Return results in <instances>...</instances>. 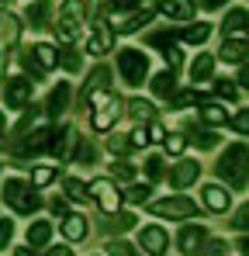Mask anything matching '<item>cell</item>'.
I'll use <instances>...</instances> for the list:
<instances>
[{
    "label": "cell",
    "instance_id": "13",
    "mask_svg": "<svg viewBox=\"0 0 249 256\" xmlns=\"http://www.w3.org/2000/svg\"><path fill=\"white\" fill-rule=\"evenodd\" d=\"M198 173H201V163H198V160H184V163H176V166H173L170 184H173V187H187V184H194V180H198Z\"/></svg>",
    "mask_w": 249,
    "mask_h": 256
},
{
    "label": "cell",
    "instance_id": "35",
    "mask_svg": "<svg viewBox=\"0 0 249 256\" xmlns=\"http://www.w3.org/2000/svg\"><path fill=\"white\" fill-rule=\"evenodd\" d=\"M108 253L111 256H138L132 250V242H124V239H111V242H108Z\"/></svg>",
    "mask_w": 249,
    "mask_h": 256
},
{
    "label": "cell",
    "instance_id": "37",
    "mask_svg": "<svg viewBox=\"0 0 249 256\" xmlns=\"http://www.w3.org/2000/svg\"><path fill=\"white\" fill-rule=\"evenodd\" d=\"M146 173H149V180H160L163 176V160L160 156H149L146 160Z\"/></svg>",
    "mask_w": 249,
    "mask_h": 256
},
{
    "label": "cell",
    "instance_id": "47",
    "mask_svg": "<svg viewBox=\"0 0 249 256\" xmlns=\"http://www.w3.org/2000/svg\"><path fill=\"white\" fill-rule=\"evenodd\" d=\"M10 236H14V225H10V222H0V250L10 242Z\"/></svg>",
    "mask_w": 249,
    "mask_h": 256
},
{
    "label": "cell",
    "instance_id": "32",
    "mask_svg": "<svg viewBox=\"0 0 249 256\" xmlns=\"http://www.w3.org/2000/svg\"><path fill=\"white\" fill-rule=\"evenodd\" d=\"M62 187H66V198H70V201H86V198H90V190L83 187L80 180H66Z\"/></svg>",
    "mask_w": 249,
    "mask_h": 256
},
{
    "label": "cell",
    "instance_id": "45",
    "mask_svg": "<svg viewBox=\"0 0 249 256\" xmlns=\"http://www.w3.org/2000/svg\"><path fill=\"white\" fill-rule=\"evenodd\" d=\"M111 173H114L118 180H132V166H128V163H111Z\"/></svg>",
    "mask_w": 249,
    "mask_h": 256
},
{
    "label": "cell",
    "instance_id": "39",
    "mask_svg": "<svg viewBox=\"0 0 249 256\" xmlns=\"http://www.w3.org/2000/svg\"><path fill=\"white\" fill-rule=\"evenodd\" d=\"M232 128H236L239 135H249V108H246V111H239V114L232 118Z\"/></svg>",
    "mask_w": 249,
    "mask_h": 256
},
{
    "label": "cell",
    "instance_id": "1",
    "mask_svg": "<svg viewBox=\"0 0 249 256\" xmlns=\"http://www.w3.org/2000/svg\"><path fill=\"white\" fill-rule=\"evenodd\" d=\"M218 176L228 184V187H246V176H249V149L246 146H228L225 156L218 160Z\"/></svg>",
    "mask_w": 249,
    "mask_h": 256
},
{
    "label": "cell",
    "instance_id": "44",
    "mask_svg": "<svg viewBox=\"0 0 249 256\" xmlns=\"http://www.w3.org/2000/svg\"><path fill=\"white\" fill-rule=\"evenodd\" d=\"M198 100V90H184V94H173V104L184 108V104H194Z\"/></svg>",
    "mask_w": 249,
    "mask_h": 256
},
{
    "label": "cell",
    "instance_id": "8",
    "mask_svg": "<svg viewBox=\"0 0 249 256\" xmlns=\"http://www.w3.org/2000/svg\"><path fill=\"white\" fill-rule=\"evenodd\" d=\"M18 38H21V21L4 10V14H0V56H7V52L18 45Z\"/></svg>",
    "mask_w": 249,
    "mask_h": 256
},
{
    "label": "cell",
    "instance_id": "51",
    "mask_svg": "<svg viewBox=\"0 0 249 256\" xmlns=\"http://www.w3.org/2000/svg\"><path fill=\"white\" fill-rule=\"evenodd\" d=\"M111 7H114V0H94V14H104Z\"/></svg>",
    "mask_w": 249,
    "mask_h": 256
},
{
    "label": "cell",
    "instance_id": "60",
    "mask_svg": "<svg viewBox=\"0 0 249 256\" xmlns=\"http://www.w3.org/2000/svg\"><path fill=\"white\" fill-rule=\"evenodd\" d=\"M0 138H4V114H0Z\"/></svg>",
    "mask_w": 249,
    "mask_h": 256
},
{
    "label": "cell",
    "instance_id": "41",
    "mask_svg": "<svg viewBox=\"0 0 249 256\" xmlns=\"http://www.w3.org/2000/svg\"><path fill=\"white\" fill-rule=\"evenodd\" d=\"M108 149H111V152H124V149H132V142H128L124 135H111V138H108Z\"/></svg>",
    "mask_w": 249,
    "mask_h": 256
},
{
    "label": "cell",
    "instance_id": "30",
    "mask_svg": "<svg viewBox=\"0 0 249 256\" xmlns=\"http://www.w3.org/2000/svg\"><path fill=\"white\" fill-rule=\"evenodd\" d=\"M201 118H204L208 125H225V108H218V104H204V108H201Z\"/></svg>",
    "mask_w": 249,
    "mask_h": 256
},
{
    "label": "cell",
    "instance_id": "22",
    "mask_svg": "<svg viewBox=\"0 0 249 256\" xmlns=\"http://www.w3.org/2000/svg\"><path fill=\"white\" fill-rule=\"evenodd\" d=\"M66 104H70V84H59L48 97V114H62Z\"/></svg>",
    "mask_w": 249,
    "mask_h": 256
},
{
    "label": "cell",
    "instance_id": "42",
    "mask_svg": "<svg viewBox=\"0 0 249 256\" xmlns=\"http://www.w3.org/2000/svg\"><path fill=\"white\" fill-rule=\"evenodd\" d=\"M232 225H236V228H242V232L249 228V204H242V208L236 212V218H232Z\"/></svg>",
    "mask_w": 249,
    "mask_h": 256
},
{
    "label": "cell",
    "instance_id": "29",
    "mask_svg": "<svg viewBox=\"0 0 249 256\" xmlns=\"http://www.w3.org/2000/svg\"><path fill=\"white\" fill-rule=\"evenodd\" d=\"M149 18H152V14H149V10H142V14H135V18H128L124 24H118V32H122V35H132V32H138L142 24H149Z\"/></svg>",
    "mask_w": 249,
    "mask_h": 256
},
{
    "label": "cell",
    "instance_id": "6",
    "mask_svg": "<svg viewBox=\"0 0 249 256\" xmlns=\"http://www.w3.org/2000/svg\"><path fill=\"white\" fill-rule=\"evenodd\" d=\"M90 198H97V204L108 214H114L118 204H122V194H118V187H114L111 180H94V184H90Z\"/></svg>",
    "mask_w": 249,
    "mask_h": 256
},
{
    "label": "cell",
    "instance_id": "9",
    "mask_svg": "<svg viewBox=\"0 0 249 256\" xmlns=\"http://www.w3.org/2000/svg\"><path fill=\"white\" fill-rule=\"evenodd\" d=\"M118 97H104L100 104H97V111H94V128L97 132H108V128L118 122Z\"/></svg>",
    "mask_w": 249,
    "mask_h": 256
},
{
    "label": "cell",
    "instance_id": "49",
    "mask_svg": "<svg viewBox=\"0 0 249 256\" xmlns=\"http://www.w3.org/2000/svg\"><path fill=\"white\" fill-rule=\"evenodd\" d=\"M222 253H225V242H218V239H214V242H208L204 256H222Z\"/></svg>",
    "mask_w": 249,
    "mask_h": 256
},
{
    "label": "cell",
    "instance_id": "54",
    "mask_svg": "<svg viewBox=\"0 0 249 256\" xmlns=\"http://www.w3.org/2000/svg\"><path fill=\"white\" fill-rule=\"evenodd\" d=\"M138 0H114V10H128V7H135Z\"/></svg>",
    "mask_w": 249,
    "mask_h": 256
},
{
    "label": "cell",
    "instance_id": "40",
    "mask_svg": "<svg viewBox=\"0 0 249 256\" xmlns=\"http://www.w3.org/2000/svg\"><path fill=\"white\" fill-rule=\"evenodd\" d=\"M124 198L138 204V201H146V198H149V187H146V184H135V187H128V194H124Z\"/></svg>",
    "mask_w": 249,
    "mask_h": 256
},
{
    "label": "cell",
    "instance_id": "58",
    "mask_svg": "<svg viewBox=\"0 0 249 256\" xmlns=\"http://www.w3.org/2000/svg\"><path fill=\"white\" fill-rule=\"evenodd\" d=\"M239 80H242V86H249V70H242V73H239Z\"/></svg>",
    "mask_w": 249,
    "mask_h": 256
},
{
    "label": "cell",
    "instance_id": "24",
    "mask_svg": "<svg viewBox=\"0 0 249 256\" xmlns=\"http://www.w3.org/2000/svg\"><path fill=\"white\" fill-rule=\"evenodd\" d=\"M48 14H52V4L48 0H42L35 7H28V21H32V28H45L48 24Z\"/></svg>",
    "mask_w": 249,
    "mask_h": 256
},
{
    "label": "cell",
    "instance_id": "18",
    "mask_svg": "<svg viewBox=\"0 0 249 256\" xmlns=\"http://www.w3.org/2000/svg\"><path fill=\"white\" fill-rule=\"evenodd\" d=\"M204 204L211 212H225V208H228V190H222L218 184H208L204 187Z\"/></svg>",
    "mask_w": 249,
    "mask_h": 256
},
{
    "label": "cell",
    "instance_id": "28",
    "mask_svg": "<svg viewBox=\"0 0 249 256\" xmlns=\"http://www.w3.org/2000/svg\"><path fill=\"white\" fill-rule=\"evenodd\" d=\"M208 35H211V24H194V28H187V32H184V42L204 45V42H208Z\"/></svg>",
    "mask_w": 249,
    "mask_h": 256
},
{
    "label": "cell",
    "instance_id": "20",
    "mask_svg": "<svg viewBox=\"0 0 249 256\" xmlns=\"http://www.w3.org/2000/svg\"><path fill=\"white\" fill-rule=\"evenodd\" d=\"M104 90H108V70H94L90 84L83 86V108L90 104V97H94V94H104Z\"/></svg>",
    "mask_w": 249,
    "mask_h": 256
},
{
    "label": "cell",
    "instance_id": "59",
    "mask_svg": "<svg viewBox=\"0 0 249 256\" xmlns=\"http://www.w3.org/2000/svg\"><path fill=\"white\" fill-rule=\"evenodd\" d=\"M239 250H242V256H249V239H242V242H239Z\"/></svg>",
    "mask_w": 249,
    "mask_h": 256
},
{
    "label": "cell",
    "instance_id": "23",
    "mask_svg": "<svg viewBox=\"0 0 249 256\" xmlns=\"http://www.w3.org/2000/svg\"><path fill=\"white\" fill-rule=\"evenodd\" d=\"M173 90H176V80H173L170 70L152 76V94H156V97H173Z\"/></svg>",
    "mask_w": 249,
    "mask_h": 256
},
{
    "label": "cell",
    "instance_id": "36",
    "mask_svg": "<svg viewBox=\"0 0 249 256\" xmlns=\"http://www.w3.org/2000/svg\"><path fill=\"white\" fill-rule=\"evenodd\" d=\"M163 146H166V152H173V156H176V152H184L187 138H184V135H166V138H163Z\"/></svg>",
    "mask_w": 249,
    "mask_h": 256
},
{
    "label": "cell",
    "instance_id": "11",
    "mask_svg": "<svg viewBox=\"0 0 249 256\" xmlns=\"http://www.w3.org/2000/svg\"><path fill=\"white\" fill-rule=\"evenodd\" d=\"M166 246H170V239H166V232L160 225H149V228H142V250L149 256H163Z\"/></svg>",
    "mask_w": 249,
    "mask_h": 256
},
{
    "label": "cell",
    "instance_id": "3",
    "mask_svg": "<svg viewBox=\"0 0 249 256\" xmlns=\"http://www.w3.org/2000/svg\"><path fill=\"white\" fill-rule=\"evenodd\" d=\"M4 201L14 208V212H21V214H32V212H38V194L24 184V180H4Z\"/></svg>",
    "mask_w": 249,
    "mask_h": 256
},
{
    "label": "cell",
    "instance_id": "53",
    "mask_svg": "<svg viewBox=\"0 0 249 256\" xmlns=\"http://www.w3.org/2000/svg\"><path fill=\"white\" fill-rule=\"evenodd\" d=\"M201 7H208V10H218V7H225V0H201Z\"/></svg>",
    "mask_w": 249,
    "mask_h": 256
},
{
    "label": "cell",
    "instance_id": "2",
    "mask_svg": "<svg viewBox=\"0 0 249 256\" xmlns=\"http://www.w3.org/2000/svg\"><path fill=\"white\" fill-rule=\"evenodd\" d=\"M83 24H86V4H83V0H66V4L59 7V24H56L59 38L73 42L83 32Z\"/></svg>",
    "mask_w": 249,
    "mask_h": 256
},
{
    "label": "cell",
    "instance_id": "38",
    "mask_svg": "<svg viewBox=\"0 0 249 256\" xmlns=\"http://www.w3.org/2000/svg\"><path fill=\"white\" fill-rule=\"evenodd\" d=\"M52 176H56V170L42 166V170H35V173H32V184H35V187H45V184H52Z\"/></svg>",
    "mask_w": 249,
    "mask_h": 256
},
{
    "label": "cell",
    "instance_id": "31",
    "mask_svg": "<svg viewBox=\"0 0 249 256\" xmlns=\"http://www.w3.org/2000/svg\"><path fill=\"white\" fill-rule=\"evenodd\" d=\"M128 114H132V118H138V122H142V118H152V104H149V100H142V97H135V100L128 104Z\"/></svg>",
    "mask_w": 249,
    "mask_h": 256
},
{
    "label": "cell",
    "instance_id": "33",
    "mask_svg": "<svg viewBox=\"0 0 249 256\" xmlns=\"http://www.w3.org/2000/svg\"><path fill=\"white\" fill-rule=\"evenodd\" d=\"M59 62H62L70 73H76V70H80V56H76V48H70V45L59 48Z\"/></svg>",
    "mask_w": 249,
    "mask_h": 256
},
{
    "label": "cell",
    "instance_id": "48",
    "mask_svg": "<svg viewBox=\"0 0 249 256\" xmlns=\"http://www.w3.org/2000/svg\"><path fill=\"white\" fill-rule=\"evenodd\" d=\"M163 59L170 62V66H180V52H176V45H166V48H163Z\"/></svg>",
    "mask_w": 249,
    "mask_h": 256
},
{
    "label": "cell",
    "instance_id": "52",
    "mask_svg": "<svg viewBox=\"0 0 249 256\" xmlns=\"http://www.w3.org/2000/svg\"><path fill=\"white\" fill-rule=\"evenodd\" d=\"M166 135H163V128L160 125H149V142H163Z\"/></svg>",
    "mask_w": 249,
    "mask_h": 256
},
{
    "label": "cell",
    "instance_id": "4",
    "mask_svg": "<svg viewBox=\"0 0 249 256\" xmlns=\"http://www.w3.org/2000/svg\"><path fill=\"white\" fill-rule=\"evenodd\" d=\"M118 70H122L124 84L138 86L149 76V59H146V52H138V48H122V52H118Z\"/></svg>",
    "mask_w": 249,
    "mask_h": 256
},
{
    "label": "cell",
    "instance_id": "21",
    "mask_svg": "<svg viewBox=\"0 0 249 256\" xmlns=\"http://www.w3.org/2000/svg\"><path fill=\"white\" fill-rule=\"evenodd\" d=\"M211 73H214V59H211L208 52H201V56L190 62V76H194V80H211Z\"/></svg>",
    "mask_w": 249,
    "mask_h": 256
},
{
    "label": "cell",
    "instance_id": "19",
    "mask_svg": "<svg viewBox=\"0 0 249 256\" xmlns=\"http://www.w3.org/2000/svg\"><path fill=\"white\" fill-rule=\"evenodd\" d=\"M62 236L70 239V242H76L86 236V218L83 214H66V222H62Z\"/></svg>",
    "mask_w": 249,
    "mask_h": 256
},
{
    "label": "cell",
    "instance_id": "50",
    "mask_svg": "<svg viewBox=\"0 0 249 256\" xmlns=\"http://www.w3.org/2000/svg\"><path fill=\"white\" fill-rule=\"evenodd\" d=\"M128 142H132V146H149V135H146V132H132Z\"/></svg>",
    "mask_w": 249,
    "mask_h": 256
},
{
    "label": "cell",
    "instance_id": "17",
    "mask_svg": "<svg viewBox=\"0 0 249 256\" xmlns=\"http://www.w3.org/2000/svg\"><path fill=\"white\" fill-rule=\"evenodd\" d=\"M48 146H52V132H48V128H35V132L24 138V149H21V152H32V156H35V152H45Z\"/></svg>",
    "mask_w": 249,
    "mask_h": 256
},
{
    "label": "cell",
    "instance_id": "26",
    "mask_svg": "<svg viewBox=\"0 0 249 256\" xmlns=\"http://www.w3.org/2000/svg\"><path fill=\"white\" fill-rule=\"evenodd\" d=\"M48 236H52V225H48V222H35V225L28 228V246H45Z\"/></svg>",
    "mask_w": 249,
    "mask_h": 256
},
{
    "label": "cell",
    "instance_id": "7",
    "mask_svg": "<svg viewBox=\"0 0 249 256\" xmlns=\"http://www.w3.org/2000/svg\"><path fill=\"white\" fill-rule=\"evenodd\" d=\"M4 100H7V108H28V100H32V80H24V76L7 80L4 84Z\"/></svg>",
    "mask_w": 249,
    "mask_h": 256
},
{
    "label": "cell",
    "instance_id": "43",
    "mask_svg": "<svg viewBox=\"0 0 249 256\" xmlns=\"http://www.w3.org/2000/svg\"><path fill=\"white\" fill-rule=\"evenodd\" d=\"M194 142H198L201 149H211V146L218 142V135H214V132H198V135H194Z\"/></svg>",
    "mask_w": 249,
    "mask_h": 256
},
{
    "label": "cell",
    "instance_id": "15",
    "mask_svg": "<svg viewBox=\"0 0 249 256\" xmlns=\"http://www.w3.org/2000/svg\"><path fill=\"white\" fill-rule=\"evenodd\" d=\"M160 10H163L166 18H176V21L194 18V4H190V0H163V4H160Z\"/></svg>",
    "mask_w": 249,
    "mask_h": 256
},
{
    "label": "cell",
    "instance_id": "25",
    "mask_svg": "<svg viewBox=\"0 0 249 256\" xmlns=\"http://www.w3.org/2000/svg\"><path fill=\"white\" fill-rule=\"evenodd\" d=\"M32 56L42 62V70H52V66H59V52L52 48V45H35L32 48Z\"/></svg>",
    "mask_w": 249,
    "mask_h": 256
},
{
    "label": "cell",
    "instance_id": "56",
    "mask_svg": "<svg viewBox=\"0 0 249 256\" xmlns=\"http://www.w3.org/2000/svg\"><path fill=\"white\" fill-rule=\"evenodd\" d=\"M48 256H73V253H70L66 246H59V250H52V253H48Z\"/></svg>",
    "mask_w": 249,
    "mask_h": 256
},
{
    "label": "cell",
    "instance_id": "57",
    "mask_svg": "<svg viewBox=\"0 0 249 256\" xmlns=\"http://www.w3.org/2000/svg\"><path fill=\"white\" fill-rule=\"evenodd\" d=\"M14 256H35V253H32L28 246H21V250H18V253H14Z\"/></svg>",
    "mask_w": 249,
    "mask_h": 256
},
{
    "label": "cell",
    "instance_id": "27",
    "mask_svg": "<svg viewBox=\"0 0 249 256\" xmlns=\"http://www.w3.org/2000/svg\"><path fill=\"white\" fill-rule=\"evenodd\" d=\"M225 32H239V28H249V14L242 7H236V10H228L225 14V24H222Z\"/></svg>",
    "mask_w": 249,
    "mask_h": 256
},
{
    "label": "cell",
    "instance_id": "34",
    "mask_svg": "<svg viewBox=\"0 0 249 256\" xmlns=\"http://www.w3.org/2000/svg\"><path fill=\"white\" fill-rule=\"evenodd\" d=\"M135 225V214L132 212H114V218H111V228L114 232H124V228H132Z\"/></svg>",
    "mask_w": 249,
    "mask_h": 256
},
{
    "label": "cell",
    "instance_id": "14",
    "mask_svg": "<svg viewBox=\"0 0 249 256\" xmlns=\"http://www.w3.org/2000/svg\"><path fill=\"white\" fill-rule=\"evenodd\" d=\"M114 42V32L108 28V24H97V32L90 35V42H86V52H94V56H104L108 48Z\"/></svg>",
    "mask_w": 249,
    "mask_h": 256
},
{
    "label": "cell",
    "instance_id": "55",
    "mask_svg": "<svg viewBox=\"0 0 249 256\" xmlns=\"http://www.w3.org/2000/svg\"><path fill=\"white\" fill-rule=\"evenodd\" d=\"M52 212L62 214V212H66V201H62V198H56V201H52Z\"/></svg>",
    "mask_w": 249,
    "mask_h": 256
},
{
    "label": "cell",
    "instance_id": "46",
    "mask_svg": "<svg viewBox=\"0 0 249 256\" xmlns=\"http://www.w3.org/2000/svg\"><path fill=\"white\" fill-rule=\"evenodd\" d=\"M214 90H218L222 97H228V100L236 97V84H228V80H218V84H214Z\"/></svg>",
    "mask_w": 249,
    "mask_h": 256
},
{
    "label": "cell",
    "instance_id": "16",
    "mask_svg": "<svg viewBox=\"0 0 249 256\" xmlns=\"http://www.w3.org/2000/svg\"><path fill=\"white\" fill-rule=\"evenodd\" d=\"M246 56H249V42H239V38L222 42V59L225 62H246Z\"/></svg>",
    "mask_w": 249,
    "mask_h": 256
},
{
    "label": "cell",
    "instance_id": "12",
    "mask_svg": "<svg viewBox=\"0 0 249 256\" xmlns=\"http://www.w3.org/2000/svg\"><path fill=\"white\" fill-rule=\"evenodd\" d=\"M204 239H208V236H204V228H201V225H184L176 242H180V250H184L187 256H194L201 246H204Z\"/></svg>",
    "mask_w": 249,
    "mask_h": 256
},
{
    "label": "cell",
    "instance_id": "10",
    "mask_svg": "<svg viewBox=\"0 0 249 256\" xmlns=\"http://www.w3.org/2000/svg\"><path fill=\"white\" fill-rule=\"evenodd\" d=\"M76 146H80V132L76 128H62L59 132V138L52 142V152H56V160H73V152H76Z\"/></svg>",
    "mask_w": 249,
    "mask_h": 256
},
{
    "label": "cell",
    "instance_id": "5",
    "mask_svg": "<svg viewBox=\"0 0 249 256\" xmlns=\"http://www.w3.org/2000/svg\"><path fill=\"white\" fill-rule=\"evenodd\" d=\"M194 212H198V204L190 198H166L152 204V214H160V218H190Z\"/></svg>",
    "mask_w": 249,
    "mask_h": 256
}]
</instances>
